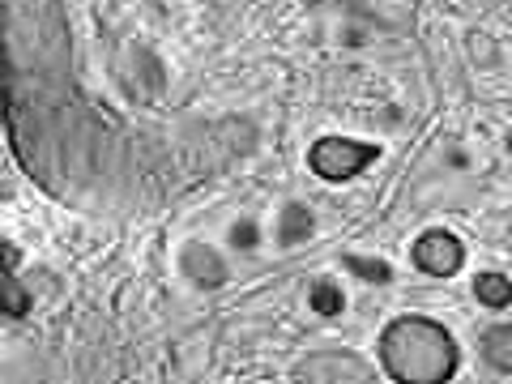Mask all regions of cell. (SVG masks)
I'll return each instance as SVG.
<instances>
[{"instance_id": "cell-1", "label": "cell", "mask_w": 512, "mask_h": 384, "mask_svg": "<svg viewBox=\"0 0 512 384\" xmlns=\"http://www.w3.org/2000/svg\"><path fill=\"white\" fill-rule=\"evenodd\" d=\"M9 141L30 180L94 210H158L256 150L248 120L133 124L73 77L60 0H5Z\"/></svg>"}, {"instance_id": "cell-2", "label": "cell", "mask_w": 512, "mask_h": 384, "mask_svg": "<svg viewBox=\"0 0 512 384\" xmlns=\"http://www.w3.org/2000/svg\"><path fill=\"white\" fill-rule=\"evenodd\" d=\"M380 367L397 384H448L457 372V342L427 316H397L380 333Z\"/></svg>"}, {"instance_id": "cell-3", "label": "cell", "mask_w": 512, "mask_h": 384, "mask_svg": "<svg viewBox=\"0 0 512 384\" xmlns=\"http://www.w3.org/2000/svg\"><path fill=\"white\" fill-rule=\"evenodd\" d=\"M295 384H376V367L355 350H312L295 363Z\"/></svg>"}, {"instance_id": "cell-4", "label": "cell", "mask_w": 512, "mask_h": 384, "mask_svg": "<svg viewBox=\"0 0 512 384\" xmlns=\"http://www.w3.org/2000/svg\"><path fill=\"white\" fill-rule=\"evenodd\" d=\"M380 158L376 146H367V141H350V137H320L316 146L308 150V167L320 175V180H355L359 171H367Z\"/></svg>"}, {"instance_id": "cell-5", "label": "cell", "mask_w": 512, "mask_h": 384, "mask_svg": "<svg viewBox=\"0 0 512 384\" xmlns=\"http://www.w3.org/2000/svg\"><path fill=\"white\" fill-rule=\"evenodd\" d=\"M414 265L423 269L431 278H453L461 261H466V248H461V239L453 231H427L414 239Z\"/></svg>"}, {"instance_id": "cell-6", "label": "cell", "mask_w": 512, "mask_h": 384, "mask_svg": "<svg viewBox=\"0 0 512 384\" xmlns=\"http://www.w3.org/2000/svg\"><path fill=\"white\" fill-rule=\"evenodd\" d=\"M184 274L197 286H205V291H218V286L227 282V265H222V256L210 244H188L184 248Z\"/></svg>"}, {"instance_id": "cell-7", "label": "cell", "mask_w": 512, "mask_h": 384, "mask_svg": "<svg viewBox=\"0 0 512 384\" xmlns=\"http://www.w3.org/2000/svg\"><path fill=\"white\" fill-rule=\"evenodd\" d=\"M483 359L495 367V372L512 376V325H491L483 333Z\"/></svg>"}, {"instance_id": "cell-8", "label": "cell", "mask_w": 512, "mask_h": 384, "mask_svg": "<svg viewBox=\"0 0 512 384\" xmlns=\"http://www.w3.org/2000/svg\"><path fill=\"white\" fill-rule=\"evenodd\" d=\"M474 295H478V303H487V308H508L512 303V282L504 274H478L474 278Z\"/></svg>"}, {"instance_id": "cell-9", "label": "cell", "mask_w": 512, "mask_h": 384, "mask_svg": "<svg viewBox=\"0 0 512 384\" xmlns=\"http://www.w3.org/2000/svg\"><path fill=\"white\" fill-rule=\"evenodd\" d=\"M282 244H299V239H308L312 235V214H308V205H286L282 210Z\"/></svg>"}, {"instance_id": "cell-10", "label": "cell", "mask_w": 512, "mask_h": 384, "mask_svg": "<svg viewBox=\"0 0 512 384\" xmlns=\"http://www.w3.org/2000/svg\"><path fill=\"white\" fill-rule=\"evenodd\" d=\"M308 303H312V312H320V316H338L346 308V295L333 282H316L308 291Z\"/></svg>"}, {"instance_id": "cell-11", "label": "cell", "mask_w": 512, "mask_h": 384, "mask_svg": "<svg viewBox=\"0 0 512 384\" xmlns=\"http://www.w3.org/2000/svg\"><path fill=\"white\" fill-rule=\"evenodd\" d=\"M346 265L355 269L359 278H367V282H389V265H380V261H367V256H346Z\"/></svg>"}, {"instance_id": "cell-12", "label": "cell", "mask_w": 512, "mask_h": 384, "mask_svg": "<svg viewBox=\"0 0 512 384\" xmlns=\"http://www.w3.org/2000/svg\"><path fill=\"white\" fill-rule=\"evenodd\" d=\"M26 308H30V299H26V286H22L18 278H13V282H9V299H5V312H9V316H22Z\"/></svg>"}, {"instance_id": "cell-13", "label": "cell", "mask_w": 512, "mask_h": 384, "mask_svg": "<svg viewBox=\"0 0 512 384\" xmlns=\"http://www.w3.org/2000/svg\"><path fill=\"white\" fill-rule=\"evenodd\" d=\"M235 244H239V248H252V244H256L252 222H239V227H235Z\"/></svg>"}, {"instance_id": "cell-14", "label": "cell", "mask_w": 512, "mask_h": 384, "mask_svg": "<svg viewBox=\"0 0 512 384\" xmlns=\"http://www.w3.org/2000/svg\"><path fill=\"white\" fill-rule=\"evenodd\" d=\"M508 154H512V133H508Z\"/></svg>"}]
</instances>
